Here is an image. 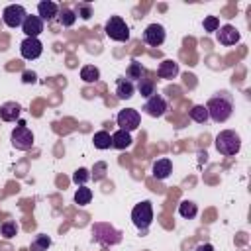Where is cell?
<instances>
[{"label":"cell","instance_id":"cell-6","mask_svg":"<svg viewBox=\"0 0 251 251\" xmlns=\"http://www.w3.org/2000/svg\"><path fill=\"white\" fill-rule=\"evenodd\" d=\"M10 139H12V145H14L18 151H29V149L33 147V133H31V129H29L24 122H20V124L12 129Z\"/></svg>","mask_w":251,"mask_h":251},{"label":"cell","instance_id":"cell-1","mask_svg":"<svg viewBox=\"0 0 251 251\" xmlns=\"http://www.w3.org/2000/svg\"><path fill=\"white\" fill-rule=\"evenodd\" d=\"M206 112H208V120L216 122V124H224L231 118L233 114V100H231V94L222 90L218 92L216 96H212L208 102H206Z\"/></svg>","mask_w":251,"mask_h":251},{"label":"cell","instance_id":"cell-5","mask_svg":"<svg viewBox=\"0 0 251 251\" xmlns=\"http://www.w3.org/2000/svg\"><path fill=\"white\" fill-rule=\"evenodd\" d=\"M131 222L141 231H145L153 224V206H151L149 200H143V202H139V204L133 206V210H131Z\"/></svg>","mask_w":251,"mask_h":251},{"label":"cell","instance_id":"cell-21","mask_svg":"<svg viewBox=\"0 0 251 251\" xmlns=\"http://www.w3.org/2000/svg\"><path fill=\"white\" fill-rule=\"evenodd\" d=\"M92 141H94V147H96V149H100V151H104V149H110V147H112V135H110L106 129L96 131V133H94V137H92Z\"/></svg>","mask_w":251,"mask_h":251},{"label":"cell","instance_id":"cell-23","mask_svg":"<svg viewBox=\"0 0 251 251\" xmlns=\"http://www.w3.org/2000/svg\"><path fill=\"white\" fill-rule=\"evenodd\" d=\"M57 20H59V24H61L63 27H71V25H75V22H76V14H75V10L63 8V10H59Z\"/></svg>","mask_w":251,"mask_h":251},{"label":"cell","instance_id":"cell-11","mask_svg":"<svg viewBox=\"0 0 251 251\" xmlns=\"http://www.w3.org/2000/svg\"><path fill=\"white\" fill-rule=\"evenodd\" d=\"M143 112L151 118H161L167 112V100L161 94H153L147 98V102L143 104Z\"/></svg>","mask_w":251,"mask_h":251},{"label":"cell","instance_id":"cell-22","mask_svg":"<svg viewBox=\"0 0 251 251\" xmlns=\"http://www.w3.org/2000/svg\"><path fill=\"white\" fill-rule=\"evenodd\" d=\"M178 214H180L184 220H192V218H196V214H198V206H196L192 200H182V202L178 204Z\"/></svg>","mask_w":251,"mask_h":251},{"label":"cell","instance_id":"cell-12","mask_svg":"<svg viewBox=\"0 0 251 251\" xmlns=\"http://www.w3.org/2000/svg\"><path fill=\"white\" fill-rule=\"evenodd\" d=\"M216 39H218L222 45H235V43L241 39V35H239V31H237V27L226 24V25L218 27V31H216Z\"/></svg>","mask_w":251,"mask_h":251},{"label":"cell","instance_id":"cell-19","mask_svg":"<svg viewBox=\"0 0 251 251\" xmlns=\"http://www.w3.org/2000/svg\"><path fill=\"white\" fill-rule=\"evenodd\" d=\"M131 143H133V139H131V135L127 131L118 129V131L112 133V147L114 149H127Z\"/></svg>","mask_w":251,"mask_h":251},{"label":"cell","instance_id":"cell-32","mask_svg":"<svg viewBox=\"0 0 251 251\" xmlns=\"http://www.w3.org/2000/svg\"><path fill=\"white\" fill-rule=\"evenodd\" d=\"M218 27H220V20L216 16L204 18V31H218Z\"/></svg>","mask_w":251,"mask_h":251},{"label":"cell","instance_id":"cell-2","mask_svg":"<svg viewBox=\"0 0 251 251\" xmlns=\"http://www.w3.org/2000/svg\"><path fill=\"white\" fill-rule=\"evenodd\" d=\"M214 143H216L218 153H222V155H226V157H233V155H237L239 149H241V137H239V133L233 131V129H222V131L216 135Z\"/></svg>","mask_w":251,"mask_h":251},{"label":"cell","instance_id":"cell-10","mask_svg":"<svg viewBox=\"0 0 251 251\" xmlns=\"http://www.w3.org/2000/svg\"><path fill=\"white\" fill-rule=\"evenodd\" d=\"M165 37H167V31H165V27H163L161 24H149V25L145 27V31H143V41H145L147 45H151V47L163 45Z\"/></svg>","mask_w":251,"mask_h":251},{"label":"cell","instance_id":"cell-31","mask_svg":"<svg viewBox=\"0 0 251 251\" xmlns=\"http://www.w3.org/2000/svg\"><path fill=\"white\" fill-rule=\"evenodd\" d=\"M106 171H108V165H106L104 161H100V163H94V167H92V173H90V178H94V180H102V178L106 176Z\"/></svg>","mask_w":251,"mask_h":251},{"label":"cell","instance_id":"cell-20","mask_svg":"<svg viewBox=\"0 0 251 251\" xmlns=\"http://www.w3.org/2000/svg\"><path fill=\"white\" fill-rule=\"evenodd\" d=\"M143 76H145L143 65H141L139 61H131V63L127 65V69H126V78H127V80H141Z\"/></svg>","mask_w":251,"mask_h":251},{"label":"cell","instance_id":"cell-29","mask_svg":"<svg viewBox=\"0 0 251 251\" xmlns=\"http://www.w3.org/2000/svg\"><path fill=\"white\" fill-rule=\"evenodd\" d=\"M88 178H90V171L84 169V167L76 169L75 175H73V182L78 184V186H86V180H88Z\"/></svg>","mask_w":251,"mask_h":251},{"label":"cell","instance_id":"cell-14","mask_svg":"<svg viewBox=\"0 0 251 251\" xmlns=\"http://www.w3.org/2000/svg\"><path fill=\"white\" fill-rule=\"evenodd\" d=\"M59 14V4L51 2V0H43L37 4V16L43 20V22H51L55 20Z\"/></svg>","mask_w":251,"mask_h":251},{"label":"cell","instance_id":"cell-30","mask_svg":"<svg viewBox=\"0 0 251 251\" xmlns=\"http://www.w3.org/2000/svg\"><path fill=\"white\" fill-rule=\"evenodd\" d=\"M0 233H2L4 237H14V235L18 233V224L12 222V220L2 222V226H0Z\"/></svg>","mask_w":251,"mask_h":251},{"label":"cell","instance_id":"cell-15","mask_svg":"<svg viewBox=\"0 0 251 251\" xmlns=\"http://www.w3.org/2000/svg\"><path fill=\"white\" fill-rule=\"evenodd\" d=\"M176 75H178V63H176V61L165 59V61L159 63V67H157V76H159V78L169 80V78H175Z\"/></svg>","mask_w":251,"mask_h":251},{"label":"cell","instance_id":"cell-33","mask_svg":"<svg viewBox=\"0 0 251 251\" xmlns=\"http://www.w3.org/2000/svg\"><path fill=\"white\" fill-rule=\"evenodd\" d=\"M75 14H76V16H80L82 20H88V18L92 16V8H90V4H78Z\"/></svg>","mask_w":251,"mask_h":251},{"label":"cell","instance_id":"cell-24","mask_svg":"<svg viewBox=\"0 0 251 251\" xmlns=\"http://www.w3.org/2000/svg\"><path fill=\"white\" fill-rule=\"evenodd\" d=\"M80 78H82L84 82H96V80L100 78L98 67H94V65H84V67L80 69Z\"/></svg>","mask_w":251,"mask_h":251},{"label":"cell","instance_id":"cell-34","mask_svg":"<svg viewBox=\"0 0 251 251\" xmlns=\"http://www.w3.org/2000/svg\"><path fill=\"white\" fill-rule=\"evenodd\" d=\"M22 80H24L25 84H29V82L33 84V82L37 80V76H35V73H33V71H25V73L22 75Z\"/></svg>","mask_w":251,"mask_h":251},{"label":"cell","instance_id":"cell-17","mask_svg":"<svg viewBox=\"0 0 251 251\" xmlns=\"http://www.w3.org/2000/svg\"><path fill=\"white\" fill-rule=\"evenodd\" d=\"M171 173H173V163H171V159L163 157V159H157V161L153 163V176H155L157 180H165Z\"/></svg>","mask_w":251,"mask_h":251},{"label":"cell","instance_id":"cell-28","mask_svg":"<svg viewBox=\"0 0 251 251\" xmlns=\"http://www.w3.org/2000/svg\"><path fill=\"white\" fill-rule=\"evenodd\" d=\"M51 245V237L45 233H39L33 241H31V251H47V247Z\"/></svg>","mask_w":251,"mask_h":251},{"label":"cell","instance_id":"cell-3","mask_svg":"<svg viewBox=\"0 0 251 251\" xmlns=\"http://www.w3.org/2000/svg\"><path fill=\"white\" fill-rule=\"evenodd\" d=\"M92 239L96 243H100L102 247L118 245L122 241V231L116 229L108 222H96V224H92Z\"/></svg>","mask_w":251,"mask_h":251},{"label":"cell","instance_id":"cell-18","mask_svg":"<svg viewBox=\"0 0 251 251\" xmlns=\"http://www.w3.org/2000/svg\"><path fill=\"white\" fill-rule=\"evenodd\" d=\"M133 90H135L133 82L127 80L126 76H120V78L116 80V96H118L120 100H127V98H131V96H133Z\"/></svg>","mask_w":251,"mask_h":251},{"label":"cell","instance_id":"cell-8","mask_svg":"<svg viewBox=\"0 0 251 251\" xmlns=\"http://www.w3.org/2000/svg\"><path fill=\"white\" fill-rule=\"evenodd\" d=\"M25 16H27V12H25V8H24L22 4H10V6H6L4 12H2V22H4L8 27H20V25L24 24Z\"/></svg>","mask_w":251,"mask_h":251},{"label":"cell","instance_id":"cell-26","mask_svg":"<svg viewBox=\"0 0 251 251\" xmlns=\"http://www.w3.org/2000/svg\"><path fill=\"white\" fill-rule=\"evenodd\" d=\"M90 200H92V190L88 186H78L75 192V202L78 206H86V204H90Z\"/></svg>","mask_w":251,"mask_h":251},{"label":"cell","instance_id":"cell-7","mask_svg":"<svg viewBox=\"0 0 251 251\" xmlns=\"http://www.w3.org/2000/svg\"><path fill=\"white\" fill-rule=\"evenodd\" d=\"M139 122H141V116L135 108H126V110H120L118 112V118H116V124L120 126V129L131 133L133 129L139 127Z\"/></svg>","mask_w":251,"mask_h":251},{"label":"cell","instance_id":"cell-9","mask_svg":"<svg viewBox=\"0 0 251 251\" xmlns=\"http://www.w3.org/2000/svg\"><path fill=\"white\" fill-rule=\"evenodd\" d=\"M20 53H22L24 59L33 61V59L41 57V53H43V43H41L37 37H25V39L20 43Z\"/></svg>","mask_w":251,"mask_h":251},{"label":"cell","instance_id":"cell-35","mask_svg":"<svg viewBox=\"0 0 251 251\" xmlns=\"http://www.w3.org/2000/svg\"><path fill=\"white\" fill-rule=\"evenodd\" d=\"M196 251H214V245H210V243H200V245L196 247Z\"/></svg>","mask_w":251,"mask_h":251},{"label":"cell","instance_id":"cell-27","mask_svg":"<svg viewBox=\"0 0 251 251\" xmlns=\"http://www.w3.org/2000/svg\"><path fill=\"white\" fill-rule=\"evenodd\" d=\"M137 90H139L141 96L149 98V96L155 94V82H153L151 78H145V76H143V78L139 80V84H137Z\"/></svg>","mask_w":251,"mask_h":251},{"label":"cell","instance_id":"cell-4","mask_svg":"<svg viewBox=\"0 0 251 251\" xmlns=\"http://www.w3.org/2000/svg\"><path fill=\"white\" fill-rule=\"evenodd\" d=\"M104 31L110 39L114 41H129V25L120 18V16H110L106 20V25H104Z\"/></svg>","mask_w":251,"mask_h":251},{"label":"cell","instance_id":"cell-13","mask_svg":"<svg viewBox=\"0 0 251 251\" xmlns=\"http://www.w3.org/2000/svg\"><path fill=\"white\" fill-rule=\"evenodd\" d=\"M22 31L25 33V37H37L43 31V20L39 16H25L22 24Z\"/></svg>","mask_w":251,"mask_h":251},{"label":"cell","instance_id":"cell-16","mask_svg":"<svg viewBox=\"0 0 251 251\" xmlns=\"http://www.w3.org/2000/svg\"><path fill=\"white\" fill-rule=\"evenodd\" d=\"M22 114V106L18 102H4L0 106V120L4 122H16Z\"/></svg>","mask_w":251,"mask_h":251},{"label":"cell","instance_id":"cell-25","mask_svg":"<svg viewBox=\"0 0 251 251\" xmlns=\"http://www.w3.org/2000/svg\"><path fill=\"white\" fill-rule=\"evenodd\" d=\"M188 116H190V120H194L196 124H204V122H208V112H206V106H204V104H196V106H192L190 112H188Z\"/></svg>","mask_w":251,"mask_h":251}]
</instances>
